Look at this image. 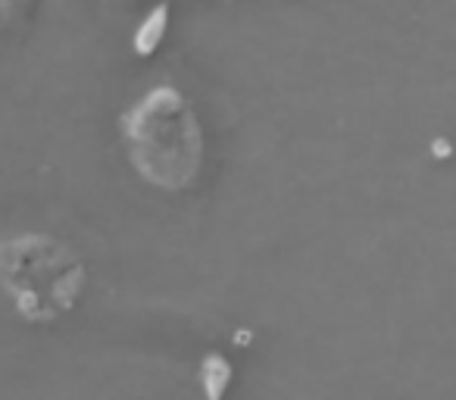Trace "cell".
<instances>
[{"instance_id": "obj_3", "label": "cell", "mask_w": 456, "mask_h": 400, "mask_svg": "<svg viewBox=\"0 0 456 400\" xmlns=\"http://www.w3.org/2000/svg\"><path fill=\"white\" fill-rule=\"evenodd\" d=\"M169 26H172V7L169 0H157L151 10H147L144 16L138 20V26H134L132 32V51L134 57L147 60L153 57V53L163 47L166 35H169Z\"/></svg>"}, {"instance_id": "obj_1", "label": "cell", "mask_w": 456, "mask_h": 400, "mask_svg": "<svg viewBox=\"0 0 456 400\" xmlns=\"http://www.w3.org/2000/svg\"><path fill=\"white\" fill-rule=\"evenodd\" d=\"M128 159L147 184L188 191L203 169V132L188 97L172 85H157L119 116Z\"/></svg>"}, {"instance_id": "obj_2", "label": "cell", "mask_w": 456, "mask_h": 400, "mask_svg": "<svg viewBox=\"0 0 456 400\" xmlns=\"http://www.w3.org/2000/svg\"><path fill=\"white\" fill-rule=\"evenodd\" d=\"M88 269L76 250L41 232L0 241V291L26 322H53L82 300Z\"/></svg>"}, {"instance_id": "obj_4", "label": "cell", "mask_w": 456, "mask_h": 400, "mask_svg": "<svg viewBox=\"0 0 456 400\" xmlns=\"http://www.w3.org/2000/svg\"><path fill=\"white\" fill-rule=\"evenodd\" d=\"M232 381H235L232 360L216 354V350H207L200 356V366H197V388H200L203 400H225Z\"/></svg>"}]
</instances>
